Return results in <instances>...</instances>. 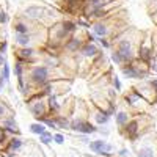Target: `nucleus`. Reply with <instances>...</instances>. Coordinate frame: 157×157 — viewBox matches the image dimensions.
Segmentation results:
<instances>
[{"mask_svg":"<svg viewBox=\"0 0 157 157\" xmlns=\"http://www.w3.org/2000/svg\"><path fill=\"white\" fill-rule=\"evenodd\" d=\"M72 129L78 130V132H83V134H93V132H96V129L93 126L88 124V122H83V121H74L72 122Z\"/></svg>","mask_w":157,"mask_h":157,"instance_id":"f257e3e1","label":"nucleus"},{"mask_svg":"<svg viewBox=\"0 0 157 157\" xmlns=\"http://www.w3.org/2000/svg\"><path fill=\"white\" fill-rule=\"evenodd\" d=\"M118 53L121 55L122 61L130 58V44H129V41H121V43H119V50H118Z\"/></svg>","mask_w":157,"mask_h":157,"instance_id":"f03ea898","label":"nucleus"},{"mask_svg":"<svg viewBox=\"0 0 157 157\" xmlns=\"http://www.w3.org/2000/svg\"><path fill=\"white\" fill-rule=\"evenodd\" d=\"M46 78H47V69H46V68H43V66H41V68H36V69L33 71V80H35V82H38V83H43Z\"/></svg>","mask_w":157,"mask_h":157,"instance_id":"7ed1b4c3","label":"nucleus"},{"mask_svg":"<svg viewBox=\"0 0 157 157\" xmlns=\"http://www.w3.org/2000/svg\"><path fill=\"white\" fill-rule=\"evenodd\" d=\"M90 148H91V151H96V152H100V154H104V151L112 149V146L104 143V141H93V143L90 144Z\"/></svg>","mask_w":157,"mask_h":157,"instance_id":"20e7f679","label":"nucleus"},{"mask_svg":"<svg viewBox=\"0 0 157 157\" xmlns=\"http://www.w3.org/2000/svg\"><path fill=\"white\" fill-rule=\"evenodd\" d=\"M43 13H44L43 8H28V9H27V14L31 16V17H39Z\"/></svg>","mask_w":157,"mask_h":157,"instance_id":"39448f33","label":"nucleus"},{"mask_svg":"<svg viewBox=\"0 0 157 157\" xmlns=\"http://www.w3.org/2000/svg\"><path fill=\"white\" fill-rule=\"evenodd\" d=\"M82 52H83V53H85V55H86V57H93L94 53L97 52V49H96V47L93 46V44H88L86 47H83V50H82Z\"/></svg>","mask_w":157,"mask_h":157,"instance_id":"423d86ee","label":"nucleus"},{"mask_svg":"<svg viewBox=\"0 0 157 157\" xmlns=\"http://www.w3.org/2000/svg\"><path fill=\"white\" fill-rule=\"evenodd\" d=\"M16 41H17L19 44H24V46H25V44L30 43V38H28V35H27V33H25V35L17 33V35H16Z\"/></svg>","mask_w":157,"mask_h":157,"instance_id":"0eeeda50","label":"nucleus"},{"mask_svg":"<svg viewBox=\"0 0 157 157\" xmlns=\"http://www.w3.org/2000/svg\"><path fill=\"white\" fill-rule=\"evenodd\" d=\"M138 157H154V152L151 148H143L138 151Z\"/></svg>","mask_w":157,"mask_h":157,"instance_id":"6e6552de","label":"nucleus"},{"mask_svg":"<svg viewBox=\"0 0 157 157\" xmlns=\"http://www.w3.org/2000/svg\"><path fill=\"white\" fill-rule=\"evenodd\" d=\"M94 33L99 35V36H104V35L107 33V28L104 27L102 24H96V25H94Z\"/></svg>","mask_w":157,"mask_h":157,"instance_id":"1a4fd4ad","label":"nucleus"},{"mask_svg":"<svg viewBox=\"0 0 157 157\" xmlns=\"http://www.w3.org/2000/svg\"><path fill=\"white\" fill-rule=\"evenodd\" d=\"M31 112H33L35 115L41 116V113H43V104H41V102L33 104V105H31Z\"/></svg>","mask_w":157,"mask_h":157,"instance_id":"9d476101","label":"nucleus"},{"mask_svg":"<svg viewBox=\"0 0 157 157\" xmlns=\"http://www.w3.org/2000/svg\"><path fill=\"white\" fill-rule=\"evenodd\" d=\"M124 74L127 75V77H132V78H135V77H138V72L135 71L132 66H129V68H126L124 69Z\"/></svg>","mask_w":157,"mask_h":157,"instance_id":"9b49d317","label":"nucleus"},{"mask_svg":"<svg viewBox=\"0 0 157 157\" xmlns=\"http://www.w3.org/2000/svg\"><path fill=\"white\" fill-rule=\"evenodd\" d=\"M31 132H33V134H38V135H41L44 132V126L43 124H31Z\"/></svg>","mask_w":157,"mask_h":157,"instance_id":"f8f14e48","label":"nucleus"},{"mask_svg":"<svg viewBox=\"0 0 157 157\" xmlns=\"http://www.w3.org/2000/svg\"><path fill=\"white\" fill-rule=\"evenodd\" d=\"M126 121H127V115H126L124 112H121V113L116 115V122H118V124H124Z\"/></svg>","mask_w":157,"mask_h":157,"instance_id":"ddd939ff","label":"nucleus"},{"mask_svg":"<svg viewBox=\"0 0 157 157\" xmlns=\"http://www.w3.org/2000/svg\"><path fill=\"white\" fill-rule=\"evenodd\" d=\"M39 137H41V141H43V143H46V144L50 143V140H52V135H50V134H46V132H43Z\"/></svg>","mask_w":157,"mask_h":157,"instance_id":"4468645a","label":"nucleus"},{"mask_svg":"<svg viewBox=\"0 0 157 157\" xmlns=\"http://www.w3.org/2000/svg\"><path fill=\"white\" fill-rule=\"evenodd\" d=\"M107 119H108V116H107L105 113H97L96 115V121L100 122V124H102V122H107Z\"/></svg>","mask_w":157,"mask_h":157,"instance_id":"2eb2a0df","label":"nucleus"},{"mask_svg":"<svg viewBox=\"0 0 157 157\" xmlns=\"http://www.w3.org/2000/svg\"><path fill=\"white\" fill-rule=\"evenodd\" d=\"M16 31H17V33H21V35H25L27 33V27H25L24 24H16Z\"/></svg>","mask_w":157,"mask_h":157,"instance_id":"dca6fc26","label":"nucleus"},{"mask_svg":"<svg viewBox=\"0 0 157 157\" xmlns=\"http://www.w3.org/2000/svg\"><path fill=\"white\" fill-rule=\"evenodd\" d=\"M137 126H138L137 121H132L130 124H129V127H127V132H129L130 135H134L135 132H137Z\"/></svg>","mask_w":157,"mask_h":157,"instance_id":"f3484780","label":"nucleus"},{"mask_svg":"<svg viewBox=\"0 0 157 157\" xmlns=\"http://www.w3.org/2000/svg\"><path fill=\"white\" fill-rule=\"evenodd\" d=\"M21 140L19 138H14V140H11V143H9V148L11 149H17V148H21Z\"/></svg>","mask_w":157,"mask_h":157,"instance_id":"a211bd4d","label":"nucleus"},{"mask_svg":"<svg viewBox=\"0 0 157 157\" xmlns=\"http://www.w3.org/2000/svg\"><path fill=\"white\" fill-rule=\"evenodd\" d=\"M78 46H80V41H78V39H71V43H69L68 44V49H77V47Z\"/></svg>","mask_w":157,"mask_h":157,"instance_id":"6ab92c4d","label":"nucleus"},{"mask_svg":"<svg viewBox=\"0 0 157 157\" xmlns=\"http://www.w3.org/2000/svg\"><path fill=\"white\" fill-rule=\"evenodd\" d=\"M140 55L143 57L144 60H149V58H151V55H149V50H148L146 47H143V49L140 50Z\"/></svg>","mask_w":157,"mask_h":157,"instance_id":"aec40b11","label":"nucleus"},{"mask_svg":"<svg viewBox=\"0 0 157 157\" xmlns=\"http://www.w3.org/2000/svg\"><path fill=\"white\" fill-rule=\"evenodd\" d=\"M63 27H65V30H66V31H72V30H75V25L72 24V22H65V25H63Z\"/></svg>","mask_w":157,"mask_h":157,"instance_id":"412c9836","label":"nucleus"},{"mask_svg":"<svg viewBox=\"0 0 157 157\" xmlns=\"http://www.w3.org/2000/svg\"><path fill=\"white\" fill-rule=\"evenodd\" d=\"M31 53H33V50H31V49H24V50H21V55L24 57V58H28Z\"/></svg>","mask_w":157,"mask_h":157,"instance_id":"4be33fe9","label":"nucleus"},{"mask_svg":"<svg viewBox=\"0 0 157 157\" xmlns=\"http://www.w3.org/2000/svg\"><path fill=\"white\" fill-rule=\"evenodd\" d=\"M112 58H113V61H116V63H121V61H122L121 55H119L118 52H116V53H113V57H112Z\"/></svg>","mask_w":157,"mask_h":157,"instance_id":"5701e85b","label":"nucleus"},{"mask_svg":"<svg viewBox=\"0 0 157 157\" xmlns=\"http://www.w3.org/2000/svg\"><path fill=\"white\" fill-rule=\"evenodd\" d=\"M8 75H9V69H8V66H3V78H8Z\"/></svg>","mask_w":157,"mask_h":157,"instance_id":"b1692460","label":"nucleus"},{"mask_svg":"<svg viewBox=\"0 0 157 157\" xmlns=\"http://www.w3.org/2000/svg\"><path fill=\"white\" fill-rule=\"evenodd\" d=\"M138 99V96H137V94H132V96H127V102H135V100H137Z\"/></svg>","mask_w":157,"mask_h":157,"instance_id":"393cba45","label":"nucleus"},{"mask_svg":"<svg viewBox=\"0 0 157 157\" xmlns=\"http://www.w3.org/2000/svg\"><path fill=\"white\" fill-rule=\"evenodd\" d=\"M50 105H52V108H58V104L55 102V97H50Z\"/></svg>","mask_w":157,"mask_h":157,"instance_id":"a878e982","label":"nucleus"},{"mask_svg":"<svg viewBox=\"0 0 157 157\" xmlns=\"http://www.w3.org/2000/svg\"><path fill=\"white\" fill-rule=\"evenodd\" d=\"M53 138H55L57 143H63V135H55Z\"/></svg>","mask_w":157,"mask_h":157,"instance_id":"bb28decb","label":"nucleus"},{"mask_svg":"<svg viewBox=\"0 0 157 157\" xmlns=\"http://www.w3.org/2000/svg\"><path fill=\"white\" fill-rule=\"evenodd\" d=\"M6 13H0V22H6Z\"/></svg>","mask_w":157,"mask_h":157,"instance_id":"cd10ccee","label":"nucleus"},{"mask_svg":"<svg viewBox=\"0 0 157 157\" xmlns=\"http://www.w3.org/2000/svg\"><path fill=\"white\" fill-rule=\"evenodd\" d=\"M16 74L21 77V63H17V65H16Z\"/></svg>","mask_w":157,"mask_h":157,"instance_id":"c85d7f7f","label":"nucleus"},{"mask_svg":"<svg viewBox=\"0 0 157 157\" xmlns=\"http://www.w3.org/2000/svg\"><path fill=\"white\" fill-rule=\"evenodd\" d=\"M113 83H115V86H116V90H119V86H121V85H119V82H118V78H115V80H113Z\"/></svg>","mask_w":157,"mask_h":157,"instance_id":"c756f323","label":"nucleus"},{"mask_svg":"<svg viewBox=\"0 0 157 157\" xmlns=\"http://www.w3.org/2000/svg\"><path fill=\"white\" fill-rule=\"evenodd\" d=\"M3 137H5V134H3V129H0V141L3 140Z\"/></svg>","mask_w":157,"mask_h":157,"instance_id":"7c9ffc66","label":"nucleus"},{"mask_svg":"<svg viewBox=\"0 0 157 157\" xmlns=\"http://www.w3.org/2000/svg\"><path fill=\"white\" fill-rule=\"evenodd\" d=\"M3 112H5V110H3V107H2V105H0V116H2V115H3Z\"/></svg>","mask_w":157,"mask_h":157,"instance_id":"2f4dec72","label":"nucleus"},{"mask_svg":"<svg viewBox=\"0 0 157 157\" xmlns=\"http://www.w3.org/2000/svg\"><path fill=\"white\" fill-rule=\"evenodd\" d=\"M152 85H157V80H154V82H152Z\"/></svg>","mask_w":157,"mask_h":157,"instance_id":"473e14b6","label":"nucleus"},{"mask_svg":"<svg viewBox=\"0 0 157 157\" xmlns=\"http://www.w3.org/2000/svg\"><path fill=\"white\" fill-rule=\"evenodd\" d=\"M156 71H157V66H156Z\"/></svg>","mask_w":157,"mask_h":157,"instance_id":"72a5a7b5","label":"nucleus"}]
</instances>
